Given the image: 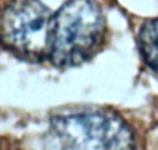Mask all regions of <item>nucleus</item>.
Masks as SVG:
<instances>
[{"label":"nucleus","mask_w":158,"mask_h":150,"mask_svg":"<svg viewBox=\"0 0 158 150\" xmlns=\"http://www.w3.org/2000/svg\"><path fill=\"white\" fill-rule=\"evenodd\" d=\"M42 144L44 150H135V136L112 110L74 108L50 119Z\"/></svg>","instance_id":"f257e3e1"},{"label":"nucleus","mask_w":158,"mask_h":150,"mask_svg":"<svg viewBox=\"0 0 158 150\" xmlns=\"http://www.w3.org/2000/svg\"><path fill=\"white\" fill-rule=\"evenodd\" d=\"M106 37V17L93 0H68L51 14L47 57L60 68L90 60Z\"/></svg>","instance_id":"f03ea898"},{"label":"nucleus","mask_w":158,"mask_h":150,"mask_svg":"<svg viewBox=\"0 0 158 150\" xmlns=\"http://www.w3.org/2000/svg\"><path fill=\"white\" fill-rule=\"evenodd\" d=\"M51 11L40 0H13L0 19V36L14 53L28 59L47 57Z\"/></svg>","instance_id":"7ed1b4c3"},{"label":"nucleus","mask_w":158,"mask_h":150,"mask_svg":"<svg viewBox=\"0 0 158 150\" xmlns=\"http://www.w3.org/2000/svg\"><path fill=\"white\" fill-rule=\"evenodd\" d=\"M138 48L144 62L158 73V17L147 20L139 28Z\"/></svg>","instance_id":"20e7f679"},{"label":"nucleus","mask_w":158,"mask_h":150,"mask_svg":"<svg viewBox=\"0 0 158 150\" xmlns=\"http://www.w3.org/2000/svg\"><path fill=\"white\" fill-rule=\"evenodd\" d=\"M0 150H5V148H3V147H0Z\"/></svg>","instance_id":"39448f33"}]
</instances>
